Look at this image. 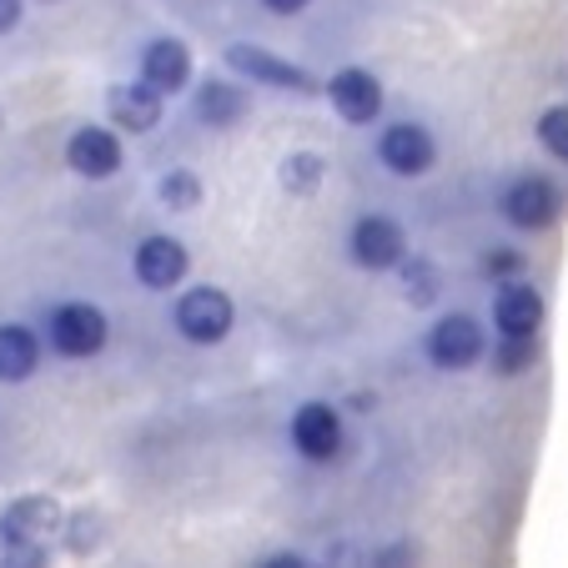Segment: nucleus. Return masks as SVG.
I'll list each match as a JSON object with an SVG mask.
<instances>
[{"instance_id":"nucleus-12","label":"nucleus","mask_w":568,"mask_h":568,"mask_svg":"<svg viewBox=\"0 0 568 568\" xmlns=\"http://www.w3.org/2000/svg\"><path fill=\"white\" fill-rule=\"evenodd\" d=\"M141 81H146L151 91H161V97H176V91L192 81V51H186V41H176V36L151 41L146 51H141Z\"/></svg>"},{"instance_id":"nucleus-10","label":"nucleus","mask_w":568,"mask_h":568,"mask_svg":"<svg viewBox=\"0 0 568 568\" xmlns=\"http://www.w3.org/2000/svg\"><path fill=\"white\" fill-rule=\"evenodd\" d=\"M377 156H383L387 172L397 176H423L433 166V136L423 126H413V121H397V126L383 131V141H377Z\"/></svg>"},{"instance_id":"nucleus-6","label":"nucleus","mask_w":568,"mask_h":568,"mask_svg":"<svg viewBox=\"0 0 568 568\" xmlns=\"http://www.w3.org/2000/svg\"><path fill=\"white\" fill-rule=\"evenodd\" d=\"M327 101H333V111L347 126H367V121L383 111V87L373 81V71L347 65V71H337L333 81H327Z\"/></svg>"},{"instance_id":"nucleus-28","label":"nucleus","mask_w":568,"mask_h":568,"mask_svg":"<svg viewBox=\"0 0 568 568\" xmlns=\"http://www.w3.org/2000/svg\"><path fill=\"white\" fill-rule=\"evenodd\" d=\"M16 21H21V0H0V36L11 31Z\"/></svg>"},{"instance_id":"nucleus-8","label":"nucleus","mask_w":568,"mask_h":568,"mask_svg":"<svg viewBox=\"0 0 568 568\" xmlns=\"http://www.w3.org/2000/svg\"><path fill=\"white\" fill-rule=\"evenodd\" d=\"M192 272V257L176 236H146L136 247V282L146 292H172Z\"/></svg>"},{"instance_id":"nucleus-16","label":"nucleus","mask_w":568,"mask_h":568,"mask_svg":"<svg viewBox=\"0 0 568 568\" xmlns=\"http://www.w3.org/2000/svg\"><path fill=\"white\" fill-rule=\"evenodd\" d=\"M41 367V343L21 322H0V383H26Z\"/></svg>"},{"instance_id":"nucleus-23","label":"nucleus","mask_w":568,"mask_h":568,"mask_svg":"<svg viewBox=\"0 0 568 568\" xmlns=\"http://www.w3.org/2000/svg\"><path fill=\"white\" fill-rule=\"evenodd\" d=\"M518 272H524V257L508 247H494L483 257V277H518Z\"/></svg>"},{"instance_id":"nucleus-27","label":"nucleus","mask_w":568,"mask_h":568,"mask_svg":"<svg viewBox=\"0 0 568 568\" xmlns=\"http://www.w3.org/2000/svg\"><path fill=\"white\" fill-rule=\"evenodd\" d=\"M257 568H307V558L302 554H267Z\"/></svg>"},{"instance_id":"nucleus-20","label":"nucleus","mask_w":568,"mask_h":568,"mask_svg":"<svg viewBox=\"0 0 568 568\" xmlns=\"http://www.w3.org/2000/svg\"><path fill=\"white\" fill-rule=\"evenodd\" d=\"M538 141H544L558 161H568V106H554L538 116Z\"/></svg>"},{"instance_id":"nucleus-25","label":"nucleus","mask_w":568,"mask_h":568,"mask_svg":"<svg viewBox=\"0 0 568 568\" xmlns=\"http://www.w3.org/2000/svg\"><path fill=\"white\" fill-rule=\"evenodd\" d=\"M45 564H51L45 544H31V548H6V558H0V568H45Z\"/></svg>"},{"instance_id":"nucleus-5","label":"nucleus","mask_w":568,"mask_h":568,"mask_svg":"<svg viewBox=\"0 0 568 568\" xmlns=\"http://www.w3.org/2000/svg\"><path fill=\"white\" fill-rule=\"evenodd\" d=\"M226 65H232V71H242L247 81H262V87H277V91H312V75L302 71V65L282 61V55L262 51V45H247V41L226 45Z\"/></svg>"},{"instance_id":"nucleus-19","label":"nucleus","mask_w":568,"mask_h":568,"mask_svg":"<svg viewBox=\"0 0 568 568\" xmlns=\"http://www.w3.org/2000/svg\"><path fill=\"white\" fill-rule=\"evenodd\" d=\"M322 182V156H307V151H297L292 161H282V186H287L292 196H312Z\"/></svg>"},{"instance_id":"nucleus-24","label":"nucleus","mask_w":568,"mask_h":568,"mask_svg":"<svg viewBox=\"0 0 568 568\" xmlns=\"http://www.w3.org/2000/svg\"><path fill=\"white\" fill-rule=\"evenodd\" d=\"M97 534H101V524H97L91 514H75V518H71V548H75V554H91V548L101 544Z\"/></svg>"},{"instance_id":"nucleus-14","label":"nucleus","mask_w":568,"mask_h":568,"mask_svg":"<svg viewBox=\"0 0 568 568\" xmlns=\"http://www.w3.org/2000/svg\"><path fill=\"white\" fill-rule=\"evenodd\" d=\"M554 212H558V202L544 176H524V182H514L504 192V216L514 226H524V232H544L554 222Z\"/></svg>"},{"instance_id":"nucleus-18","label":"nucleus","mask_w":568,"mask_h":568,"mask_svg":"<svg viewBox=\"0 0 568 568\" xmlns=\"http://www.w3.org/2000/svg\"><path fill=\"white\" fill-rule=\"evenodd\" d=\"M156 196H161V206H172V212H192V206L202 202V176L196 172H166L156 182Z\"/></svg>"},{"instance_id":"nucleus-11","label":"nucleus","mask_w":568,"mask_h":568,"mask_svg":"<svg viewBox=\"0 0 568 568\" xmlns=\"http://www.w3.org/2000/svg\"><path fill=\"white\" fill-rule=\"evenodd\" d=\"M428 357L438 367H473L483 357V327L463 312H448L428 333Z\"/></svg>"},{"instance_id":"nucleus-7","label":"nucleus","mask_w":568,"mask_h":568,"mask_svg":"<svg viewBox=\"0 0 568 568\" xmlns=\"http://www.w3.org/2000/svg\"><path fill=\"white\" fill-rule=\"evenodd\" d=\"M403 252H408V242H403V226L393 222V216H363V222L353 226V262L367 272H387L403 262Z\"/></svg>"},{"instance_id":"nucleus-17","label":"nucleus","mask_w":568,"mask_h":568,"mask_svg":"<svg viewBox=\"0 0 568 568\" xmlns=\"http://www.w3.org/2000/svg\"><path fill=\"white\" fill-rule=\"evenodd\" d=\"M247 116V91L232 87V81H206L196 91V121L202 126H236Z\"/></svg>"},{"instance_id":"nucleus-13","label":"nucleus","mask_w":568,"mask_h":568,"mask_svg":"<svg viewBox=\"0 0 568 568\" xmlns=\"http://www.w3.org/2000/svg\"><path fill=\"white\" fill-rule=\"evenodd\" d=\"M106 111L121 131L141 136V131H151L161 121V91H151L146 81H121V87L106 91Z\"/></svg>"},{"instance_id":"nucleus-9","label":"nucleus","mask_w":568,"mask_h":568,"mask_svg":"<svg viewBox=\"0 0 568 568\" xmlns=\"http://www.w3.org/2000/svg\"><path fill=\"white\" fill-rule=\"evenodd\" d=\"M65 161H71L75 176H87V182H106V176L121 172V141L111 136L106 126H81L71 141H65Z\"/></svg>"},{"instance_id":"nucleus-2","label":"nucleus","mask_w":568,"mask_h":568,"mask_svg":"<svg viewBox=\"0 0 568 568\" xmlns=\"http://www.w3.org/2000/svg\"><path fill=\"white\" fill-rule=\"evenodd\" d=\"M232 317H236V307H232V297H226L222 287H192V292H182L176 307H172L176 333H182L186 343H196V347L222 343V337L232 333Z\"/></svg>"},{"instance_id":"nucleus-26","label":"nucleus","mask_w":568,"mask_h":568,"mask_svg":"<svg viewBox=\"0 0 568 568\" xmlns=\"http://www.w3.org/2000/svg\"><path fill=\"white\" fill-rule=\"evenodd\" d=\"M413 564H418V558H413V544H393L373 558V568H413Z\"/></svg>"},{"instance_id":"nucleus-21","label":"nucleus","mask_w":568,"mask_h":568,"mask_svg":"<svg viewBox=\"0 0 568 568\" xmlns=\"http://www.w3.org/2000/svg\"><path fill=\"white\" fill-rule=\"evenodd\" d=\"M528 363H534V337H504V347L494 353L498 373H524Z\"/></svg>"},{"instance_id":"nucleus-29","label":"nucleus","mask_w":568,"mask_h":568,"mask_svg":"<svg viewBox=\"0 0 568 568\" xmlns=\"http://www.w3.org/2000/svg\"><path fill=\"white\" fill-rule=\"evenodd\" d=\"M262 6H267L272 16H297L302 6H307V0H262Z\"/></svg>"},{"instance_id":"nucleus-30","label":"nucleus","mask_w":568,"mask_h":568,"mask_svg":"<svg viewBox=\"0 0 568 568\" xmlns=\"http://www.w3.org/2000/svg\"><path fill=\"white\" fill-rule=\"evenodd\" d=\"M0 121H6V116H0Z\"/></svg>"},{"instance_id":"nucleus-22","label":"nucleus","mask_w":568,"mask_h":568,"mask_svg":"<svg viewBox=\"0 0 568 568\" xmlns=\"http://www.w3.org/2000/svg\"><path fill=\"white\" fill-rule=\"evenodd\" d=\"M403 292H408L413 302H433V292H438V277H433V267L428 262H408V267H403Z\"/></svg>"},{"instance_id":"nucleus-3","label":"nucleus","mask_w":568,"mask_h":568,"mask_svg":"<svg viewBox=\"0 0 568 568\" xmlns=\"http://www.w3.org/2000/svg\"><path fill=\"white\" fill-rule=\"evenodd\" d=\"M61 528V504L45 494H21L0 508V548H31Z\"/></svg>"},{"instance_id":"nucleus-15","label":"nucleus","mask_w":568,"mask_h":568,"mask_svg":"<svg viewBox=\"0 0 568 568\" xmlns=\"http://www.w3.org/2000/svg\"><path fill=\"white\" fill-rule=\"evenodd\" d=\"M494 322L504 337H534L538 322H544V297L534 287H524V282H508L494 297Z\"/></svg>"},{"instance_id":"nucleus-4","label":"nucleus","mask_w":568,"mask_h":568,"mask_svg":"<svg viewBox=\"0 0 568 568\" xmlns=\"http://www.w3.org/2000/svg\"><path fill=\"white\" fill-rule=\"evenodd\" d=\"M292 448L307 463H327L343 448V418H337L327 403H302L292 413Z\"/></svg>"},{"instance_id":"nucleus-1","label":"nucleus","mask_w":568,"mask_h":568,"mask_svg":"<svg viewBox=\"0 0 568 568\" xmlns=\"http://www.w3.org/2000/svg\"><path fill=\"white\" fill-rule=\"evenodd\" d=\"M106 312L97 307V302H61V307L45 317V337H51V347L61 357H71V363H81V357H97L101 347H106Z\"/></svg>"}]
</instances>
